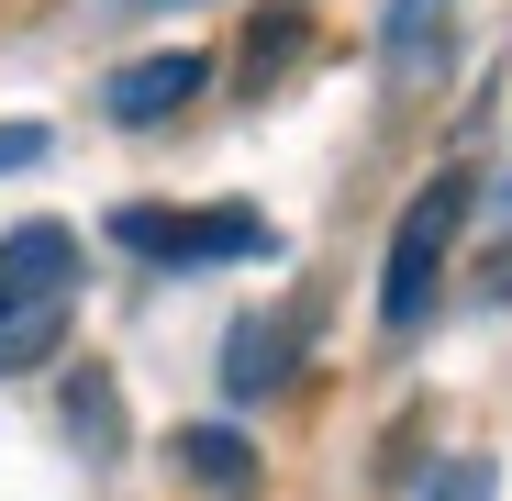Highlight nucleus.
Returning <instances> with one entry per match:
<instances>
[{
	"mask_svg": "<svg viewBox=\"0 0 512 501\" xmlns=\"http://www.w3.org/2000/svg\"><path fill=\"white\" fill-rule=\"evenodd\" d=\"M468 212H479V179H468V167H435V179L401 201L390 257H379V323H390V334H412L423 312H435V290H446V257H457Z\"/></svg>",
	"mask_w": 512,
	"mask_h": 501,
	"instance_id": "f257e3e1",
	"label": "nucleus"
},
{
	"mask_svg": "<svg viewBox=\"0 0 512 501\" xmlns=\"http://www.w3.org/2000/svg\"><path fill=\"white\" fill-rule=\"evenodd\" d=\"M112 245H134V257L156 268H234V257H268V212H245V201H123L112 212Z\"/></svg>",
	"mask_w": 512,
	"mask_h": 501,
	"instance_id": "f03ea898",
	"label": "nucleus"
},
{
	"mask_svg": "<svg viewBox=\"0 0 512 501\" xmlns=\"http://www.w3.org/2000/svg\"><path fill=\"white\" fill-rule=\"evenodd\" d=\"M67 290H78V234H67V223H23V234H0V368L34 357L45 334H56Z\"/></svg>",
	"mask_w": 512,
	"mask_h": 501,
	"instance_id": "7ed1b4c3",
	"label": "nucleus"
},
{
	"mask_svg": "<svg viewBox=\"0 0 512 501\" xmlns=\"http://www.w3.org/2000/svg\"><path fill=\"white\" fill-rule=\"evenodd\" d=\"M201 78H212V56H190V45L134 56V67L101 78V112H112V123H167V112H190V101H201Z\"/></svg>",
	"mask_w": 512,
	"mask_h": 501,
	"instance_id": "20e7f679",
	"label": "nucleus"
},
{
	"mask_svg": "<svg viewBox=\"0 0 512 501\" xmlns=\"http://www.w3.org/2000/svg\"><path fill=\"white\" fill-rule=\"evenodd\" d=\"M290 357H301V346H290V312H256V323L223 334V390H234V401H268V390L290 379Z\"/></svg>",
	"mask_w": 512,
	"mask_h": 501,
	"instance_id": "39448f33",
	"label": "nucleus"
},
{
	"mask_svg": "<svg viewBox=\"0 0 512 501\" xmlns=\"http://www.w3.org/2000/svg\"><path fill=\"white\" fill-rule=\"evenodd\" d=\"M179 468H190L201 490H223V501L256 490V446H245L234 424H190V435H179Z\"/></svg>",
	"mask_w": 512,
	"mask_h": 501,
	"instance_id": "423d86ee",
	"label": "nucleus"
},
{
	"mask_svg": "<svg viewBox=\"0 0 512 501\" xmlns=\"http://www.w3.org/2000/svg\"><path fill=\"white\" fill-rule=\"evenodd\" d=\"M45 156V123H0V167H34Z\"/></svg>",
	"mask_w": 512,
	"mask_h": 501,
	"instance_id": "0eeeda50",
	"label": "nucleus"
},
{
	"mask_svg": "<svg viewBox=\"0 0 512 501\" xmlns=\"http://www.w3.org/2000/svg\"><path fill=\"white\" fill-rule=\"evenodd\" d=\"M501 223H512V167H501ZM490 301L512 312V245H501V268H490Z\"/></svg>",
	"mask_w": 512,
	"mask_h": 501,
	"instance_id": "6e6552de",
	"label": "nucleus"
}]
</instances>
